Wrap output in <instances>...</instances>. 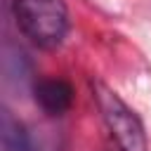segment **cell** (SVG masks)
<instances>
[{"instance_id": "6da1fadb", "label": "cell", "mask_w": 151, "mask_h": 151, "mask_svg": "<svg viewBox=\"0 0 151 151\" xmlns=\"http://www.w3.org/2000/svg\"><path fill=\"white\" fill-rule=\"evenodd\" d=\"M19 31L40 50H57L68 33V9L64 0H12Z\"/></svg>"}, {"instance_id": "7a4b0ae2", "label": "cell", "mask_w": 151, "mask_h": 151, "mask_svg": "<svg viewBox=\"0 0 151 151\" xmlns=\"http://www.w3.org/2000/svg\"><path fill=\"white\" fill-rule=\"evenodd\" d=\"M99 113L120 151H146V132L139 116L101 80H90Z\"/></svg>"}, {"instance_id": "3957f363", "label": "cell", "mask_w": 151, "mask_h": 151, "mask_svg": "<svg viewBox=\"0 0 151 151\" xmlns=\"http://www.w3.org/2000/svg\"><path fill=\"white\" fill-rule=\"evenodd\" d=\"M33 97L47 116H64L73 104V87L61 78H45L33 85Z\"/></svg>"}, {"instance_id": "277c9868", "label": "cell", "mask_w": 151, "mask_h": 151, "mask_svg": "<svg viewBox=\"0 0 151 151\" xmlns=\"http://www.w3.org/2000/svg\"><path fill=\"white\" fill-rule=\"evenodd\" d=\"M0 146L2 151H40L31 130L14 118L9 109H2L0 113Z\"/></svg>"}]
</instances>
